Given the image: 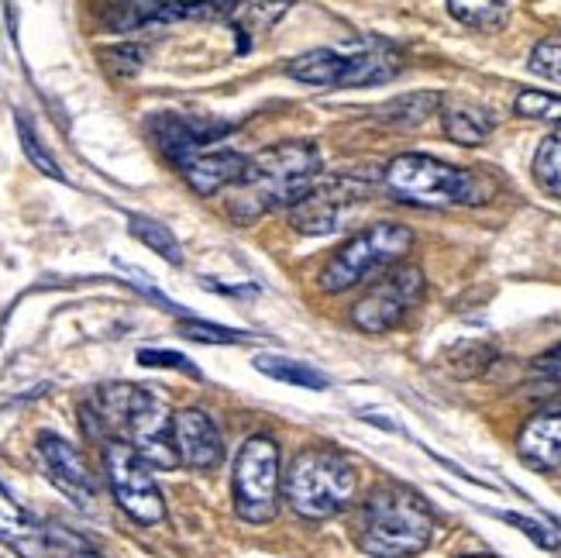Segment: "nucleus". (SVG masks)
<instances>
[{"label":"nucleus","mask_w":561,"mask_h":558,"mask_svg":"<svg viewBox=\"0 0 561 558\" xmlns=\"http://www.w3.org/2000/svg\"><path fill=\"white\" fill-rule=\"evenodd\" d=\"M104 469H107V482H111V493H114L117 506L131 521H138V524L165 521V500H162V490L152 476L156 466L141 452H135L121 439H107Z\"/></svg>","instance_id":"1a4fd4ad"},{"label":"nucleus","mask_w":561,"mask_h":558,"mask_svg":"<svg viewBox=\"0 0 561 558\" xmlns=\"http://www.w3.org/2000/svg\"><path fill=\"white\" fill-rule=\"evenodd\" d=\"M0 545H8L21 558H48L45 527L8 493L4 482H0Z\"/></svg>","instance_id":"f3484780"},{"label":"nucleus","mask_w":561,"mask_h":558,"mask_svg":"<svg viewBox=\"0 0 561 558\" xmlns=\"http://www.w3.org/2000/svg\"><path fill=\"white\" fill-rule=\"evenodd\" d=\"M101 62H104V69L111 72L114 80H128V77H135V72L141 69L145 53H141L138 45H111V48H104V53H101Z\"/></svg>","instance_id":"bb28decb"},{"label":"nucleus","mask_w":561,"mask_h":558,"mask_svg":"<svg viewBox=\"0 0 561 558\" xmlns=\"http://www.w3.org/2000/svg\"><path fill=\"white\" fill-rule=\"evenodd\" d=\"M180 334L193 338V342H207V345H245V342H252L245 331H231V328L207 324V321H183Z\"/></svg>","instance_id":"a878e982"},{"label":"nucleus","mask_w":561,"mask_h":558,"mask_svg":"<svg viewBox=\"0 0 561 558\" xmlns=\"http://www.w3.org/2000/svg\"><path fill=\"white\" fill-rule=\"evenodd\" d=\"M448 11L466 29L496 32L510 18V0H448Z\"/></svg>","instance_id":"aec40b11"},{"label":"nucleus","mask_w":561,"mask_h":558,"mask_svg":"<svg viewBox=\"0 0 561 558\" xmlns=\"http://www.w3.org/2000/svg\"><path fill=\"white\" fill-rule=\"evenodd\" d=\"M410 246H413V231L397 221H379V225L362 228L324 262L317 286H321L324 294H345V289L365 283L369 276L400 265Z\"/></svg>","instance_id":"0eeeda50"},{"label":"nucleus","mask_w":561,"mask_h":558,"mask_svg":"<svg viewBox=\"0 0 561 558\" xmlns=\"http://www.w3.org/2000/svg\"><path fill=\"white\" fill-rule=\"evenodd\" d=\"M431 538V506L403 482H379L352 517V542L369 558H413L427 551Z\"/></svg>","instance_id":"f03ea898"},{"label":"nucleus","mask_w":561,"mask_h":558,"mask_svg":"<svg viewBox=\"0 0 561 558\" xmlns=\"http://www.w3.org/2000/svg\"><path fill=\"white\" fill-rule=\"evenodd\" d=\"M520 117L530 121H551V125H561V96L545 93V90H520L514 101Z\"/></svg>","instance_id":"b1692460"},{"label":"nucleus","mask_w":561,"mask_h":558,"mask_svg":"<svg viewBox=\"0 0 561 558\" xmlns=\"http://www.w3.org/2000/svg\"><path fill=\"white\" fill-rule=\"evenodd\" d=\"M286 500L307 521H331L337 517L355 497V469L334 448H304L289 463L286 472Z\"/></svg>","instance_id":"423d86ee"},{"label":"nucleus","mask_w":561,"mask_h":558,"mask_svg":"<svg viewBox=\"0 0 561 558\" xmlns=\"http://www.w3.org/2000/svg\"><path fill=\"white\" fill-rule=\"evenodd\" d=\"M400 69V48L382 38H358L348 48H313L286 66L289 77L307 87H373L393 80Z\"/></svg>","instance_id":"39448f33"},{"label":"nucleus","mask_w":561,"mask_h":558,"mask_svg":"<svg viewBox=\"0 0 561 558\" xmlns=\"http://www.w3.org/2000/svg\"><path fill=\"white\" fill-rule=\"evenodd\" d=\"M149 132L159 145V152L173 166H180L193 152L210 149L217 138H225L231 125H225V121H207V117H190V114H156L149 121Z\"/></svg>","instance_id":"4468645a"},{"label":"nucleus","mask_w":561,"mask_h":558,"mask_svg":"<svg viewBox=\"0 0 561 558\" xmlns=\"http://www.w3.org/2000/svg\"><path fill=\"white\" fill-rule=\"evenodd\" d=\"M14 125H18L21 149H24V156L32 159V166H35V169H42V173H45V176H53V180H66V176H62V169H59V162L42 149V141H38V135L32 132L28 117L18 114V117H14Z\"/></svg>","instance_id":"393cba45"},{"label":"nucleus","mask_w":561,"mask_h":558,"mask_svg":"<svg viewBox=\"0 0 561 558\" xmlns=\"http://www.w3.org/2000/svg\"><path fill=\"white\" fill-rule=\"evenodd\" d=\"M365 201V186L355 180H317L289 207V225L304 235H331Z\"/></svg>","instance_id":"9b49d317"},{"label":"nucleus","mask_w":561,"mask_h":558,"mask_svg":"<svg viewBox=\"0 0 561 558\" xmlns=\"http://www.w3.org/2000/svg\"><path fill=\"white\" fill-rule=\"evenodd\" d=\"M534 180H538L545 193L561 201V132L541 141L538 156H534Z\"/></svg>","instance_id":"5701e85b"},{"label":"nucleus","mask_w":561,"mask_h":558,"mask_svg":"<svg viewBox=\"0 0 561 558\" xmlns=\"http://www.w3.org/2000/svg\"><path fill=\"white\" fill-rule=\"evenodd\" d=\"M520 458L538 472H554L561 466V400L545 407L541 414H534L520 439H517Z\"/></svg>","instance_id":"2eb2a0df"},{"label":"nucleus","mask_w":561,"mask_h":558,"mask_svg":"<svg viewBox=\"0 0 561 558\" xmlns=\"http://www.w3.org/2000/svg\"><path fill=\"white\" fill-rule=\"evenodd\" d=\"M255 369L265 373L270 379L300 386V390H328V376L317 373L313 366H307V362H293V358H283V355H259Z\"/></svg>","instance_id":"412c9836"},{"label":"nucleus","mask_w":561,"mask_h":558,"mask_svg":"<svg viewBox=\"0 0 561 558\" xmlns=\"http://www.w3.org/2000/svg\"><path fill=\"white\" fill-rule=\"evenodd\" d=\"M173 448L180 466L193 472H210L225 463V439L214 418L201 407H183L173 414Z\"/></svg>","instance_id":"f8f14e48"},{"label":"nucleus","mask_w":561,"mask_h":558,"mask_svg":"<svg viewBox=\"0 0 561 558\" xmlns=\"http://www.w3.org/2000/svg\"><path fill=\"white\" fill-rule=\"evenodd\" d=\"M38 458L45 466V476L56 482V487L80 506L90 511V503L96 500V482L87 466V458L80 455L77 445H69L59 434H38Z\"/></svg>","instance_id":"ddd939ff"},{"label":"nucleus","mask_w":561,"mask_h":558,"mask_svg":"<svg viewBox=\"0 0 561 558\" xmlns=\"http://www.w3.org/2000/svg\"><path fill=\"white\" fill-rule=\"evenodd\" d=\"M503 521H510L514 527H520L524 535L530 538V542H538L541 548H548V551H554L558 548V538L551 535V531H545L538 521H530V517H520V514H503Z\"/></svg>","instance_id":"c756f323"},{"label":"nucleus","mask_w":561,"mask_h":558,"mask_svg":"<svg viewBox=\"0 0 561 558\" xmlns=\"http://www.w3.org/2000/svg\"><path fill=\"white\" fill-rule=\"evenodd\" d=\"M386 190L413 207H469L485 204L493 186L472 169H458L421 152L397 156L386 166Z\"/></svg>","instance_id":"20e7f679"},{"label":"nucleus","mask_w":561,"mask_h":558,"mask_svg":"<svg viewBox=\"0 0 561 558\" xmlns=\"http://www.w3.org/2000/svg\"><path fill=\"white\" fill-rule=\"evenodd\" d=\"M138 362L141 366H152V369H180L193 379H201V369L193 366V362L180 352H162V349H141L138 352Z\"/></svg>","instance_id":"c85d7f7f"},{"label":"nucleus","mask_w":561,"mask_h":558,"mask_svg":"<svg viewBox=\"0 0 561 558\" xmlns=\"http://www.w3.org/2000/svg\"><path fill=\"white\" fill-rule=\"evenodd\" d=\"M321 149L313 141H279L273 149L252 156L234 180L228 214L241 225L259 221L262 214L293 207L304 193L321 180Z\"/></svg>","instance_id":"f257e3e1"},{"label":"nucleus","mask_w":561,"mask_h":558,"mask_svg":"<svg viewBox=\"0 0 561 558\" xmlns=\"http://www.w3.org/2000/svg\"><path fill=\"white\" fill-rule=\"evenodd\" d=\"M442 128L451 141L458 145H482L485 138L493 135L496 128V121L493 114L485 111V107H476V104H466V101H458V104H448L442 111Z\"/></svg>","instance_id":"a211bd4d"},{"label":"nucleus","mask_w":561,"mask_h":558,"mask_svg":"<svg viewBox=\"0 0 561 558\" xmlns=\"http://www.w3.org/2000/svg\"><path fill=\"white\" fill-rule=\"evenodd\" d=\"M93 418L107 428L114 439L128 442L135 452H141L152 466L173 469L180 466L176 448H173V418L165 414V407L141 386L131 383H114L101 386L96 394Z\"/></svg>","instance_id":"7ed1b4c3"},{"label":"nucleus","mask_w":561,"mask_h":558,"mask_svg":"<svg viewBox=\"0 0 561 558\" xmlns=\"http://www.w3.org/2000/svg\"><path fill=\"white\" fill-rule=\"evenodd\" d=\"M234 511L249 524H270L279 511V445L255 434L234 458Z\"/></svg>","instance_id":"6e6552de"},{"label":"nucleus","mask_w":561,"mask_h":558,"mask_svg":"<svg viewBox=\"0 0 561 558\" xmlns=\"http://www.w3.org/2000/svg\"><path fill=\"white\" fill-rule=\"evenodd\" d=\"M458 558H493V555H458Z\"/></svg>","instance_id":"2f4dec72"},{"label":"nucleus","mask_w":561,"mask_h":558,"mask_svg":"<svg viewBox=\"0 0 561 558\" xmlns=\"http://www.w3.org/2000/svg\"><path fill=\"white\" fill-rule=\"evenodd\" d=\"M245 162H249L245 156H238L231 149H214V145H210V149L193 152L176 169L183 173V180L190 183L193 193H201V197H214L217 190L234 186V180L241 176Z\"/></svg>","instance_id":"dca6fc26"},{"label":"nucleus","mask_w":561,"mask_h":558,"mask_svg":"<svg viewBox=\"0 0 561 558\" xmlns=\"http://www.w3.org/2000/svg\"><path fill=\"white\" fill-rule=\"evenodd\" d=\"M128 231L141 241V246H149L152 252H159L169 265H180V262H183V249H180L176 235L169 231L165 225L152 221V217L131 214V217H128Z\"/></svg>","instance_id":"4be33fe9"},{"label":"nucleus","mask_w":561,"mask_h":558,"mask_svg":"<svg viewBox=\"0 0 561 558\" xmlns=\"http://www.w3.org/2000/svg\"><path fill=\"white\" fill-rule=\"evenodd\" d=\"M442 107V93H407V96H397V101H389L376 111V121L386 128H417L424 121Z\"/></svg>","instance_id":"6ab92c4d"},{"label":"nucleus","mask_w":561,"mask_h":558,"mask_svg":"<svg viewBox=\"0 0 561 558\" xmlns=\"http://www.w3.org/2000/svg\"><path fill=\"white\" fill-rule=\"evenodd\" d=\"M530 69L538 72V77L561 80V38H545V42L534 45Z\"/></svg>","instance_id":"cd10ccee"},{"label":"nucleus","mask_w":561,"mask_h":558,"mask_svg":"<svg viewBox=\"0 0 561 558\" xmlns=\"http://www.w3.org/2000/svg\"><path fill=\"white\" fill-rule=\"evenodd\" d=\"M538 376H545L548 383H554V386H561V345L558 349H551L548 355H541L538 358Z\"/></svg>","instance_id":"7c9ffc66"},{"label":"nucleus","mask_w":561,"mask_h":558,"mask_svg":"<svg viewBox=\"0 0 561 558\" xmlns=\"http://www.w3.org/2000/svg\"><path fill=\"white\" fill-rule=\"evenodd\" d=\"M424 297V273L417 265H393L369 294L352 307V324L365 334L393 331Z\"/></svg>","instance_id":"9d476101"}]
</instances>
